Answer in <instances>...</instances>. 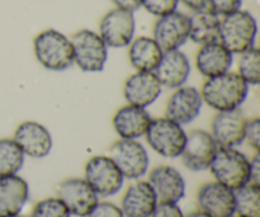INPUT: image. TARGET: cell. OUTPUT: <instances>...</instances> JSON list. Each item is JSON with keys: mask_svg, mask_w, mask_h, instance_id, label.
I'll list each match as a JSON object with an SVG mask.
<instances>
[{"mask_svg": "<svg viewBox=\"0 0 260 217\" xmlns=\"http://www.w3.org/2000/svg\"><path fill=\"white\" fill-rule=\"evenodd\" d=\"M203 103L215 111H231L240 108L249 93V85L238 73L228 71L206 79L201 88Z\"/></svg>", "mask_w": 260, "mask_h": 217, "instance_id": "1", "label": "cell"}, {"mask_svg": "<svg viewBox=\"0 0 260 217\" xmlns=\"http://www.w3.org/2000/svg\"><path fill=\"white\" fill-rule=\"evenodd\" d=\"M33 52L41 66L50 71H63L74 65V51L68 36L53 28L42 30L33 40Z\"/></svg>", "mask_w": 260, "mask_h": 217, "instance_id": "2", "label": "cell"}, {"mask_svg": "<svg viewBox=\"0 0 260 217\" xmlns=\"http://www.w3.org/2000/svg\"><path fill=\"white\" fill-rule=\"evenodd\" d=\"M256 35L258 22L248 10L239 9L221 17L220 42L234 55H240L244 51L254 47Z\"/></svg>", "mask_w": 260, "mask_h": 217, "instance_id": "3", "label": "cell"}, {"mask_svg": "<svg viewBox=\"0 0 260 217\" xmlns=\"http://www.w3.org/2000/svg\"><path fill=\"white\" fill-rule=\"evenodd\" d=\"M250 163L236 147H218L208 169L216 182L235 191L250 182Z\"/></svg>", "mask_w": 260, "mask_h": 217, "instance_id": "4", "label": "cell"}, {"mask_svg": "<svg viewBox=\"0 0 260 217\" xmlns=\"http://www.w3.org/2000/svg\"><path fill=\"white\" fill-rule=\"evenodd\" d=\"M74 64L85 73H99L108 61V47L98 32L80 29L70 37Z\"/></svg>", "mask_w": 260, "mask_h": 217, "instance_id": "5", "label": "cell"}, {"mask_svg": "<svg viewBox=\"0 0 260 217\" xmlns=\"http://www.w3.org/2000/svg\"><path fill=\"white\" fill-rule=\"evenodd\" d=\"M147 144L155 152L164 158H179L184 149L187 132L183 126L167 117L152 118L146 134Z\"/></svg>", "mask_w": 260, "mask_h": 217, "instance_id": "6", "label": "cell"}, {"mask_svg": "<svg viewBox=\"0 0 260 217\" xmlns=\"http://www.w3.org/2000/svg\"><path fill=\"white\" fill-rule=\"evenodd\" d=\"M108 157L113 160L126 179H140L149 170V152L137 140H117L109 147Z\"/></svg>", "mask_w": 260, "mask_h": 217, "instance_id": "7", "label": "cell"}, {"mask_svg": "<svg viewBox=\"0 0 260 217\" xmlns=\"http://www.w3.org/2000/svg\"><path fill=\"white\" fill-rule=\"evenodd\" d=\"M84 179L101 197H112L121 191L123 175L113 160L106 155H96L86 162Z\"/></svg>", "mask_w": 260, "mask_h": 217, "instance_id": "8", "label": "cell"}, {"mask_svg": "<svg viewBox=\"0 0 260 217\" xmlns=\"http://www.w3.org/2000/svg\"><path fill=\"white\" fill-rule=\"evenodd\" d=\"M136 19L134 12L113 8L102 17L99 22V36L107 47H127L135 38Z\"/></svg>", "mask_w": 260, "mask_h": 217, "instance_id": "9", "label": "cell"}, {"mask_svg": "<svg viewBox=\"0 0 260 217\" xmlns=\"http://www.w3.org/2000/svg\"><path fill=\"white\" fill-rule=\"evenodd\" d=\"M152 38L162 51L179 50L189 40V15L175 10L159 17L152 28Z\"/></svg>", "mask_w": 260, "mask_h": 217, "instance_id": "10", "label": "cell"}, {"mask_svg": "<svg viewBox=\"0 0 260 217\" xmlns=\"http://www.w3.org/2000/svg\"><path fill=\"white\" fill-rule=\"evenodd\" d=\"M217 149L218 145L211 132L193 130L187 134L184 149L180 157L187 169L192 172H203L210 168Z\"/></svg>", "mask_w": 260, "mask_h": 217, "instance_id": "11", "label": "cell"}, {"mask_svg": "<svg viewBox=\"0 0 260 217\" xmlns=\"http://www.w3.org/2000/svg\"><path fill=\"white\" fill-rule=\"evenodd\" d=\"M57 198L68 207L70 215L86 217L99 202V196L84 178H68L57 187Z\"/></svg>", "mask_w": 260, "mask_h": 217, "instance_id": "12", "label": "cell"}, {"mask_svg": "<svg viewBox=\"0 0 260 217\" xmlns=\"http://www.w3.org/2000/svg\"><path fill=\"white\" fill-rule=\"evenodd\" d=\"M203 99L201 91L190 85H182L173 91L165 107V117L184 126L201 114Z\"/></svg>", "mask_w": 260, "mask_h": 217, "instance_id": "13", "label": "cell"}, {"mask_svg": "<svg viewBox=\"0 0 260 217\" xmlns=\"http://www.w3.org/2000/svg\"><path fill=\"white\" fill-rule=\"evenodd\" d=\"M246 118L240 108L220 111L211 122V135L218 147H238L244 142Z\"/></svg>", "mask_w": 260, "mask_h": 217, "instance_id": "14", "label": "cell"}, {"mask_svg": "<svg viewBox=\"0 0 260 217\" xmlns=\"http://www.w3.org/2000/svg\"><path fill=\"white\" fill-rule=\"evenodd\" d=\"M13 140L18 144L23 154L33 159H42L51 152L52 136L47 127L36 121H24L14 131Z\"/></svg>", "mask_w": 260, "mask_h": 217, "instance_id": "15", "label": "cell"}, {"mask_svg": "<svg viewBox=\"0 0 260 217\" xmlns=\"http://www.w3.org/2000/svg\"><path fill=\"white\" fill-rule=\"evenodd\" d=\"M161 90L154 71H136L124 81L123 97L128 104L147 108L157 101Z\"/></svg>", "mask_w": 260, "mask_h": 217, "instance_id": "16", "label": "cell"}, {"mask_svg": "<svg viewBox=\"0 0 260 217\" xmlns=\"http://www.w3.org/2000/svg\"><path fill=\"white\" fill-rule=\"evenodd\" d=\"M200 211L211 217H231L235 215L234 191L218 182L205 183L197 193Z\"/></svg>", "mask_w": 260, "mask_h": 217, "instance_id": "17", "label": "cell"}, {"mask_svg": "<svg viewBox=\"0 0 260 217\" xmlns=\"http://www.w3.org/2000/svg\"><path fill=\"white\" fill-rule=\"evenodd\" d=\"M149 184L151 185L157 202L178 203L185 195V180L179 170L169 165H159L149 174Z\"/></svg>", "mask_w": 260, "mask_h": 217, "instance_id": "18", "label": "cell"}, {"mask_svg": "<svg viewBox=\"0 0 260 217\" xmlns=\"http://www.w3.org/2000/svg\"><path fill=\"white\" fill-rule=\"evenodd\" d=\"M155 75L165 88L177 89L184 85L190 76V61L180 50L164 51Z\"/></svg>", "mask_w": 260, "mask_h": 217, "instance_id": "19", "label": "cell"}, {"mask_svg": "<svg viewBox=\"0 0 260 217\" xmlns=\"http://www.w3.org/2000/svg\"><path fill=\"white\" fill-rule=\"evenodd\" d=\"M234 63V53L220 41L201 45L196 53V68L206 79L230 71Z\"/></svg>", "mask_w": 260, "mask_h": 217, "instance_id": "20", "label": "cell"}, {"mask_svg": "<svg viewBox=\"0 0 260 217\" xmlns=\"http://www.w3.org/2000/svg\"><path fill=\"white\" fill-rule=\"evenodd\" d=\"M151 116L146 111V108L127 104V106L121 107L114 113L112 125L116 134L121 139L137 140L145 136L151 123Z\"/></svg>", "mask_w": 260, "mask_h": 217, "instance_id": "21", "label": "cell"}, {"mask_svg": "<svg viewBox=\"0 0 260 217\" xmlns=\"http://www.w3.org/2000/svg\"><path fill=\"white\" fill-rule=\"evenodd\" d=\"M157 205V198L149 182L137 180L124 192L121 210L124 217H151Z\"/></svg>", "mask_w": 260, "mask_h": 217, "instance_id": "22", "label": "cell"}, {"mask_svg": "<svg viewBox=\"0 0 260 217\" xmlns=\"http://www.w3.org/2000/svg\"><path fill=\"white\" fill-rule=\"evenodd\" d=\"M29 198L28 183L18 174L0 177V217H13L22 212Z\"/></svg>", "mask_w": 260, "mask_h": 217, "instance_id": "23", "label": "cell"}, {"mask_svg": "<svg viewBox=\"0 0 260 217\" xmlns=\"http://www.w3.org/2000/svg\"><path fill=\"white\" fill-rule=\"evenodd\" d=\"M164 51L152 37L140 36L128 45V60L136 71H155Z\"/></svg>", "mask_w": 260, "mask_h": 217, "instance_id": "24", "label": "cell"}, {"mask_svg": "<svg viewBox=\"0 0 260 217\" xmlns=\"http://www.w3.org/2000/svg\"><path fill=\"white\" fill-rule=\"evenodd\" d=\"M220 23L221 17L211 9L193 12L189 17V40L200 46L220 41Z\"/></svg>", "mask_w": 260, "mask_h": 217, "instance_id": "25", "label": "cell"}, {"mask_svg": "<svg viewBox=\"0 0 260 217\" xmlns=\"http://www.w3.org/2000/svg\"><path fill=\"white\" fill-rule=\"evenodd\" d=\"M235 213L244 217H260V185L246 183L234 191Z\"/></svg>", "mask_w": 260, "mask_h": 217, "instance_id": "26", "label": "cell"}, {"mask_svg": "<svg viewBox=\"0 0 260 217\" xmlns=\"http://www.w3.org/2000/svg\"><path fill=\"white\" fill-rule=\"evenodd\" d=\"M25 155L13 139H0V177L18 174Z\"/></svg>", "mask_w": 260, "mask_h": 217, "instance_id": "27", "label": "cell"}, {"mask_svg": "<svg viewBox=\"0 0 260 217\" xmlns=\"http://www.w3.org/2000/svg\"><path fill=\"white\" fill-rule=\"evenodd\" d=\"M238 74L249 86L260 83V51L256 46L240 53Z\"/></svg>", "mask_w": 260, "mask_h": 217, "instance_id": "28", "label": "cell"}, {"mask_svg": "<svg viewBox=\"0 0 260 217\" xmlns=\"http://www.w3.org/2000/svg\"><path fill=\"white\" fill-rule=\"evenodd\" d=\"M68 207L57 197H48L35 205L29 217H70Z\"/></svg>", "mask_w": 260, "mask_h": 217, "instance_id": "29", "label": "cell"}, {"mask_svg": "<svg viewBox=\"0 0 260 217\" xmlns=\"http://www.w3.org/2000/svg\"><path fill=\"white\" fill-rule=\"evenodd\" d=\"M179 0H142L141 7L155 17H162L178 10Z\"/></svg>", "mask_w": 260, "mask_h": 217, "instance_id": "30", "label": "cell"}, {"mask_svg": "<svg viewBox=\"0 0 260 217\" xmlns=\"http://www.w3.org/2000/svg\"><path fill=\"white\" fill-rule=\"evenodd\" d=\"M244 141L249 144L251 149L259 151L260 149V118L253 117L250 119H246L245 134H244Z\"/></svg>", "mask_w": 260, "mask_h": 217, "instance_id": "31", "label": "cell"}, {"mask_svg": "<svg viewBox=\"0 0 260 217\" xmlns=\"http://www.w3.org/2000/svg\"><path fill=\"white\" fill-rule=\"evenodd\" d=\"M243 0H210V9L218 17H225L241 9Z\"/></svg>", "mask_w": 260, "mask_h": 217, "instance_id": "32", "label": "cell"}, {"mask_svg": "<svg viewBox=\"0 0 260 217\" xmlns=\"http://www.w3.org/2000/svg\"><path fill=\"white\" fill-rule=\"evenodd\" d=\"M86 217H124L121 207L112 202H98Z\"/></svg>", "mask_w": 260, "mask_h": 217, "instance_id": "33", "label": "cell"}, {"mask_svg": "<svg viewBox=\"0 0 260 217\" xmlns=\"http://www.w3.org/2000/svg\"><path fill=\"white\" fill-rule=\"evenodd\" d=\"M151 217H185L178 203L157 202Z\"/></svg>", "mask_w": 260, "mask_h": 217, "instance_id": "34", "label": "cell"}, {"mask_svg": "<svg viewBox=\"0 0 260 217\" xmlns=\"http://www.w3.org/2000/svg\"><path fill=\"white\" fill-rule=\"evenodd\" d=\"M250 163V182L253 184H258L260 185V154L259 151H255L254 157L249 160Z\"/></svg>", "mask_w": 260, "mask_h": 217, "instance_id": "35", "label": "cell"}, {"mask_svg": "<svg viewBox=\"0 0 260 217\" xmlns=\"http://www.w3.org/2000/svg\"><path fill=\"white\" fill-rule=\"evenodd\" d=\"M179 3L184 4L192 12L210 9V0H179Z\"/></svg>", "mask_w": 260, "mask_h": 217, "instance_id": "36", "label": "cell"}, {"mask_svg": "<svg viewBox=\"0 0 260 217\" xmlns=\"http://www.w3.org/2000/svg\"><path fill=\"white\" fill-rule=\"evenodd\" d=\"M116 8H121V9L129 10V12H135L139 8H141L142 0H111Z\"/></svg>", "mask_w": 260, "mask_h": 217, "instance_id": "37", "label": "cell"}, {"mask_svg": "<svg viewBox=\"0 0 260 217\" xmlns=\"http://www.w3.org/2000/svg\"><path fill=\"white\" fill-rule=\"evenodd\" d=\"M185 217H211V216H208V215H206L205 212H202V211H194V212H190L189 215H187Z\"/></svg>", "mask_w": 260, "mask_h": 217, "instance_id": "38", "label": "cell"}, {"mask_svg": "<svg viewBox=\"0 0 260 217\" xmlns=\"http://www.w3.org/2000/svg\"><path fill=\"white\" fill-rule=\"evenodd\" d=\"M13 217H25V216H22V215H20V213H19V215H17V216H13Z\"/></svg>", "mask_w": 260, "mask_h": 217, "instance_id": "39", "label": "cell"}, {"mask_svg": "<svg viewBox=\"0 0 260 217\" xmlns=\"http://www.w3.org/2000/svg\"><path fill=\"white\" fill-rule=\"evenodd\" d=\"M231 217H244V216H240V215H236L235 216V215H234V216H231Z\"/></svg>", "mask_w": 260, "mask_h": 217, "instance_id": "40", "label": "cell"}]
</instances>
